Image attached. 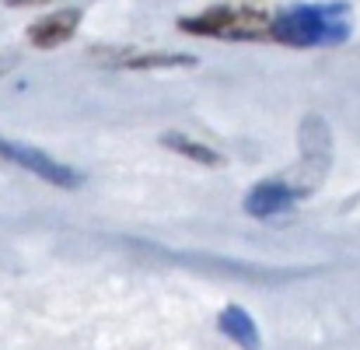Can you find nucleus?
I'll list each match as a JSON object with an SVG mask.
<instances>
[{"label": "nucleus", "mask_w": 360, "mask_h": 350, "mask_svg": "<svg viewBox=\"0 0 360 350\" xmlns=\"http://www.w3.org/2000/svg\"><path fill=\"white\" fill-rule=\"evenodd\" d=\"M0 158L14 161L18 168L32 172L35 179H42V182H49V186L74 189V186H81V182H84V175H81L77 168H70V165L56 161L53 154H46V151H39V147L18 144V140H4V137H0Z\"/></svg>", "instance_id": "7ed1b4c3"}, {"label": "nucleus", "mask_w": 360, "mask_h": 350, "mask_svg": "<svg viewBox=\"0 0 360 350\" xmlns=\"http://www.w3.org/2000/svg\"><path fill=\"white\" fill-rule=\"evenodd\" d=\"M81 25V11L77 7H67V11H53L46 18H39L32 28H28V39L32 46L39 49H53V46H63Z\"/></svg>", "instance_id": "39448f33"}, {"label": "nucleus", "mask_w": 360, "mask_h": 350, "mask_svg": "<svg viewBox=\"0 0 360 350\" xmlns=\"http://www.w3.org/2000/svg\"><path fill=\"white\" fill-rule=\"evenodd\" d=\"M350 35V7L340 4H297L273 14L269 39L308 49V46H340Z\"/></svg>", "instance_id": "f257e3e1"}, {"label": "nucleus", "mask_w": 360, "mask_h": 350, "mask_svg": "<svg viewBox=\"0 0 360 350\" xmlns=\"http://www.w3.org/2000/svg\"><path fill=\"white\" fill-rule=\"evenodd\" d=\"M165 144L175 147V151H182V154L193 158V161H207V165H217V161H221L217 151H210V147H203V144H196V140H189V137H165Z\"/></svg>", "instance_id": "0eeeda50"}, {"label": "nucleus", "mask_w": 360, "mask_h": 350, "mask_svg": "<svg viewBox=\"0 0 360 350\" xmlns=\"http://www.w3.org/2000/svg\"><path fill=\"white\" fill-rule=\"evenodd\" d=\"M217 326H221V333H224V337H231L241 350H259L262 347L259 326H255V319H252L241 305H228V308H221Z\"/></svg>", "instance_id": "423d86ee"}, {"label": "nucleus", "mask_w": 360, "mask_h": 350, "mask_svg": "<svg viewBox=\"0 0 360 350\" xmlns=\"http://www.w3.org/2000/svg\"><path fill=\"white\" fill-rule=\"evenodd\" d=\"M182 32H193V35H214V39H266L269 28H273V14L259 11V7H210L203 14H193V18H182L179 21Z\"/></svg>", "instance_id": "f03ea898"}, {"label": "nucleus", "mask_w": 360, "mask_h": 350, "mask_svg": "<svg viewBox=\"0 0 360 350\" xmlns=\"http://www.w3.org/2000/svg\"><path fill=\"white\" fill-rule=\"evenodd\" d=\"M301 200V189L287 179H266L259 186H252L245 193V214L248 218H259V221H269V218H280V214H290L294 204Z\"/></svg>", "instance_id": "20e7f679"}]
</instances>
